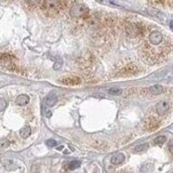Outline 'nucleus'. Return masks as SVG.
I'll return each mask as SVG.
<instances>
[{"label":"nucleus","instance_id":"obj_16","mask_svg":"<svg viewBox=\"0 0 173 173\" xmlns=\"http://www.w3.org/2000/svg\"><path fill=\"white\" fill-rule=\"evenodd\" d=\"M10 146V142H9L7 139H2L0 140V148H2V149H6Z\"/></svg>","mask_w":173,"mask_h":173},{"label":"nucleus","instance_id":"obj_15","mask_svg":"<svg viewBox=\"0 0 173 173\" xmlns=\"http://www.w3.org/2000/svg\"><path fill=\"white\" fill-rule=\"evenodd\" d=\"M108 93H109V95H120L122 93V90L119 88H113L108 90Z\"/></svg>","mask_w":173,"mask_h":173},{"label":"nucleus","instance_id":"obj_22","mask_svg":"<svg viewBox=\"0 0 173 173\" xmlns=\"http://www.w3.org/2000/svg\"><path fill=\"white\" fill-rule=\"evenodd\" d=\"M170 26H171V28H173V21H171L170 22Z\"/></svg>","mask_w":173,"mask_h":173},{"label":"nucleus","instance_id":"obj_20","mask_svg":"<svg viewBox=\"0 0 173 173\" xmlns=\"http://www.w3.org/2000/svg\"><path fill=\"white\" fill-rule=\"evenodd\" d=\"M27 1H28V3H30V4H38L41 0H27Z\"/></svg>","mask_w":173,"mask_h":173},{"label":"nucleus","instance_id":"obj_1","mask_svg":"<svg viewBox=\"0 0 173 173\" xmlns=\"http://www.w3.org/2000/svg\"><path fill=\"white\" fill-rule=\"evenodd\" d=\"M43 7L48 11H59L63 7V0H45L43 1Z\"/></svg>","mask_w":173,"mask_h":173},{"label":"nucleus","instance_id":"obj_12","mask_svg":"<svg viewBox=\"0 0 173 173\" xmlns=\"http://www.w3.org/2000/svg\"><path fill=\"white\" fill-rule=\"evenodd\" d=\"M57 102V97L55 95H49L45 99V104L48 106H54Z\"/></svg>","mask_w":173,"mask_h":173},{"label":"nucleus","instance_id":"obj_3","mask_svg":"<svg viewBox=\"0 0 173 173\" xmlns=\"http://www.w3.org/2000/svg\"><path fill=\"white\" fill-rule=\"evenodd\" d=\"M125 30L127 34L130 36H136L142 33V26L139 24H133V23H129L128 25L125 26Z\"/></svg>","mask_w":173,"mask_h":173},{"label":"nucleus","instance_id":"obj_5","mask_svg":"<svg viewBox=\"0 0 173 173\" xmlns=\"http://www.w3.org/2000/svg\"><path fill=\"white\" fill-rule=\"evenodd\" d=\"M162 41V34L160 33V31H153L151 35H149V42L151 43V45H159V43Z\"/></svg>","mask_w":173,"mask_h":173},{"label":"nucleus","instance_id":"obj_4","mask_svg":"<svg viewBox=\"0 0 173 173\" xmlns=\"http://www.w3.org/2000/svg\"><path fill=\"white\" fill-rule=\"evenodd\" d=\"M60 82L65 85H80L81 80H80L79 77H77V76H69V77H65V78L61 79Z\"/></svg>","mask_w":173,"mask_h":173},{"label":"nucleus","instance_id":"obj_19","mask_svg":"<svg viewBox=\"0 0 173 173\" xmlns=\"http://www.w3.org/2000/svg\"><path fill=\"white\" fill-rule=\"evenodd\" d=\"M45 144H47V146H48V147H54V146H56L57 143H56V141H55V140H48Z\"/></svg>","mask_w":173,"mask_h":173},{"label":"nucleus","instance_id":"obj_2","mask_svg":"<svg viewBox=\"0 0 173 173\" xmlns=\"http://www.w3.org/2000/svg\"><path fill=\"white\" fill-rule=\"evenodd\" d=\"M89 9L83 4H75L71 9V15L74 17H81L88 14Z\"/></svg>","mask_w":173,"mask_h":173},{"label":"nucleus","instance_id":"obj_7","mask_svg":"<svg viewBox=\"0 0 173 173\" xmlns=\"http://www.w3.org/2000/svg\"><path fill=\"white\" fill-rule=\"evenodd\" d=\"M123 160H125V155L122 153H118L111 157V163L115 166L120 165L121 162H123Z\"/></svg>","mask_w":173,"mask_h":173},{"label":"nucleus","instance_id":"obj_6","mask_svg":"<svg viewBox=\"0 0 173 173\" xmlns=\"http://www.w3.org/2000/svg\"><path fill=\"white\" fill-rule=\"evenodd\" d=\"M169 109V104L165 101H161V102H159L158 104L156 105V111L159 115H163L166 114Z\"/></svg>","mask_w":173,"mask_h":173},{"label":"nucleus","instance_id":"obj_9","mask_svg":"<svg viewBox=\"0 0 173 173\" xmlns=\"http://www.w3.org/2000/svg\"><path fill=\"white\" fill-rule=\"evenodd\" d=\"M11 63H12V61L9 55H6V54H4V55H2V56L0 57V65H2L3 67H9Z\"/></svg>","mask_w":173,"mask_h":173},{"label":"nucleus","instance_id":"obj_18","mask_svg":"<svg viewBox=\"0 0 173 173\" xmlns=\"http://www.w3.org/2000/svg\"><path fill=\"white\" fill-rule=\"evenodd\" d=\"M7 107V102L6 99H3L2 97H0V111H4Z\"/></svg>","mask_w":173,"mask_h":173},{"label":"nucleus","instance_id":"obj_23","mask_svg":"<svg viewBox=\"0 0 173 173\" xmlns=\"http://www.w3.org/2000/svg\"><path fill=\"white\" fill-rule=\"evenodd\" d=\"M47 116H48V117L51 116V111H48V114H47Z\"/></svg>","mask_w":173,"mask_h":173},{"label":"nucleus","instance_id":"obj_21","mask_svg":"<svg viewBox=\"0 0 173 173\" xmlns=\"http://www.w3.org/2000/svg\"><path fill=\"white\" fill-rule=\"evenodd\" d=\"M169 151H170L171 154H173V142H171L170 144H169Z\"/></svg>","mask_w":173,"mask_h":173},{"label":"nucleus","instance_id":"obj_14","mask_svg":"<svg viewBox=\"0 0 173 173\" xmlns=\"http://www.w3.org/2000/svg\"><path fill=\"white\" fill-rule=\"evenodd\" d=\"M80 167V162L79 161H71L67 165V169L68 170H75L77 168Z\"/></svg>","mask_w":173,"mask_h":173},{"label":"nucleus","instance_id":"obj_13","mask_svg":"<svg viewBox=\"0 0 173 173\" xmlns=\"http://www.w3.org/2000/svg\"><path fill=\"white\" fill-rule=\"evenodd\" d=\"M147 148H148V144L147 143H144V144L137 145V146L134 148V151H135V153H142V151H146Z\"/></svg>","mask_w":173,"mask_h":173},{"label":"nucleus","instance_id":"obj_8","mask_svg":"<svg viewBox=\"0 0 173 173\" xmlns=\"http://www.w3.org/2000/svg\"><path fill=\"white\" fill-rule=\"evenodd\" d=\"M28 102H29V97L28 95H26V94L19 95V97H16V99H15V103H16L19 106H24Z\"/></svg>","mask_w":173,"mask_h":173},{"label":"nucleus","instance_id":"obj_11","mask_svg":"<svg viewBox=\"0 0 173 173\" xmlns=\"http://www.w3.org/2000/svg\"><path fill=\"white\" fill-rule=\"evenodd\" d=\"M30 132H31L30 128H29L28 125H25V127H23L20 130V135L22 137H24V139H26V137H28L30 135Z\"/></svg>","mask_w":173,"mask_h":173},{"label":"nucleus","instance_id":"obj_10","mask_svg":"<svg viewBox=\"0 0 173 173\" xmlns=\"http://www.w3.org/2000/svg\"><path fill=\"white\" fill-rule=\"evenodd\" d=\"M149 92H151L153 95H158V94H161L162 92H163V88L159 85H153V87H151V89H149Z\"/></svg>","mask_w":173,"mask_h":173},{"label":"nucleus","instance_id":"obj_17","mask_svg":"<svg viewBox=\"0 0 173 173\" xmlns=\"http://www.w3.org/2000/svg\"><path fill=\"white\" fill-rule=\"evenodd\" d=\"M166 141H167V137H166V136H163V135L158 136V137H157V139L155 140V144H157V145H162V144H165Z\"/></svg>","mask_w":173,"mask_h":173}]
</instances>
